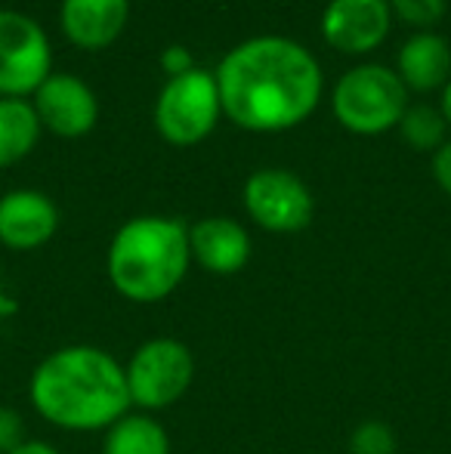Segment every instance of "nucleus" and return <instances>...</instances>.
I'll return each mask as SVG.
<instances>
[{
	"instance_id": "f257e3e1",
	"label": "nucleus",
	"mask_w": 451,
	"mask_h": 454,
	"mask_svg": "<svg viewBox=\"0 0 451 454\" xmlns=\"http://www.w3.org/2000/svg\"><path fill=\"white\" fill-rule=\"evenodd\" d=\"M223 114L253 133L303 124L322 99V68L291 37L260 35L229 50L214 72Z\"/></svg>"
},
{
	"instance_id": "f03ea898",
	"label": "nucleus",
	"mask_w": 451,
	"mask_h": 454,
	"mask_svg": "<svg viewBox=\"0 0 451 454\" xmlns=\"http://www.w3.org/2000/svg\"><path fill=\"white\" fill-rule=\"evenodd\" d=\"M28 399L47 424L66 433H103L133 408L124 364L93 343L59 347L37 362Z\"/></svg>"
},
{
	"instance_id": "7ed1b4c3",
	"label": "nucleus",
	"mask_w": 451,
	"mask_h": 454,
	"mask_svg": "<svg viewBox=\"0 0 451 454\" xmlns=\"http://www.w3.org/2000/svg\"><path fill=\"white\" fill-rule=\"evenodd\" d=\"M189 266V226L174 216H133L114 232L105 254L112 287L130 303L167 300Z\"/></svg>"
},
{
	"instance_id": "20e7f679",
	"label": "nucleus",
	"mask_w": 451,
	"mask_h": 454,
	"mask_svg": "<svg viewBox=\"0 0 451 454\" xmlns=\"http://www.w3.org/2000/svg\"><path fill=\"white\" fill-rule=\"evenodd\" d=\"M331 108L334 118L346 130L374 137V133L399 127L405 108H408V90L393 68L355 66L334 87Z\"/></svg>"
},
{
	"instance_id": "39448f33",
	"label": "nucleus",
	"mask_w": 451,
	"mask_h": 454,
	"mask_svg": "<svg viewBox=\"0 0 451 454\" xmlns=\"http://www.w3.org/2000/svg\"><path fill=\"white\" fill-rule=\"evenodd\" d=\"M124 371L133 408L155 414L189 393L195 380V356L176 337H152L133 349Z\"/></svg>"
},
{
	"instance_id": "423d86ee",
	"label": "nucleus",
	"mask_w": 451,
	"mask_h": 454,
	"mask_svg": "<svg viewBox=\"0 0 451 454\" xmlns=\"http://www.w3.org/2000/svg\"><path fill=\"white\" fill-rule=\"evenodd\" d=\"M220 114H223V102H220L217 78L214 72H192L180 74V78H167L155 99V127L170 145H198L207 139L217 127Z\"/></svg>"
},
{
	"instance_id": "0eeeda50",
	"label": "nucleus",
	"mask_w": 451,
	"mask_h": 454,
	"mask_svg": "<svg viewBox=\"0 0 451 454\" xmlns=\"http://www.w3.org/2000/svg\"><path fill=\"white\" fill-rule=\"evenodd\" d=\"M53 68V47L47 31L19 10H0V96L25 99Z\"/></svg>"
},
{
	"instance_id": "6e6552de",
	"label": "nucleus",
	"mask_w": 451,
	"mask_h": 454,
	"mask_svg": "<svg viewBox=\"0 0 451 454\" xmlns=\"http://www.w3.org/2000/svg\"><path fill=\"white\" fill-rule=\"evenodd\" d=\"M245 210L260 229L276 235H294L313 223L315 201L313 192L300 176L291 170L263 168L247 176L245 192H241Z\"/></svg>"
},
{
	"instance_id": "1a4fd4ad",
	"label": "nucleus",
	"mask_w": 451,
	"mask_h": 454,
	"mask_svg": "<svg viewBox=\"0 0 451 454\" xmlns=\"http://www.w3.org/2000/svg\"><path fill=\"white\" fill-rule=\"evenodd\" d=\"M35 106L41 127H47L50 133L66 139H78L84 133H90L99 121V99L90 90V84H84L74 74H50L41 87H37Z\"/></svg>"
},
{
	"instance_id": "9d476101",
	"label": "nucleus",
	"mask_w": 451,
	"mask_h": 454,
	"mask_svg": "<svg viewBox=\"0 0 451 454\" xmlns=\"http://www.w3.org/2000/svg\"><path fill=\"white\" fill-rule=\"evenodd\" d=\"M390 0H331L322 16V35L340 53H368L390 35Z\"/></svg>"
},
{
	"instance_id": "9b49d317",
	"label": "nucleus",
	"mask_w": 451,
	"mask_h": 454,
	"mask_svg": "<svg viewBox=\"0 0 451 454\" xmlns=\"http://www.w3.org/2000/svg\"><path fill=\"white\" fill-rule=\"evenodd\" d=\"M59 229L53 198L37 189H12L0 198V245L10 251H37Z\"/></svg>"
},
{
	"instance_id": "f8f14e48",
	"label": "nucleus",
	"mask_w": 451,
	"mask_h": 454,
	"mask_svg": "<svg viewBox=\"0 0 451 454\" xmlns=\"http://www.w3.org/2000/svg\"><path fill=\"white\" fill-rule=\"evenodd\" d=\"M192 263L214 275H235L251 260V235L229 216H205L189 226Z\"/></svg>"
},
{
	"instance_id": "ddd939ff",
	"label": "nucleus",
	"mask_w": 451,
	"mask_h": 454,
	"mask_svg": "<svg viewBox=\"0 0 451 454\" xmlns=\"http://www.w3.org/2000/svg\"><path fill=\"white\" fill-rule=\"evenodd\" d=\"M130 19V0H62L59 22L81 50H105L121 37Z\"/></svg>"
},
{
	"instance_id": "4468645a",
	"label": "nucleus",
	"mask_w": 451,
	"mask_h": 454,
	"mask_svg": "<svg viewBox=\"0 0 451 454\" xmlns=\"http://www.w3.org/2000/svg\"><path fill=\"white\" fill-rule=\"evenodd\" d=\"M399 78L405 90L430 93L451 78V47L436 31H417L399 50Z\"/></svg>"
},
{
	"instance_id": "2eb2a0df",
	"label": "nucleus",
	"mask_w": 451,
	"mask_h": 454,
	"mask_svg": "<svg viewBox=\"0 0 451 454\" xmlns=\"http://www.w3.org/2000/svg\"><path fill=\"white\" fill-rule=\"evenodd\" d=\"M103 454H170V436L155 414L127 411L105 430Z\"/></svg>"
},
{
	"instance_id": "dca6fc26",
	"label": "nucleus",
	"mask_w": 451,
	"mask_h": 454,
	"mask_svg": "<svg viewBox=\"0 0 451 454\" xmlns=\"http://www.w3.org/2000/svg\"><path fill=\"white\" fill-rule=\"evenodd\" d=\"M41 137V121L28 99L0 96V168L22 161Z\"/></svg>"
},
{
	"instance_id": "f3484780",
	"label": "nucleus",
	"mask_w": 451,
	"mask_h": 454,
	"mask_svg": "<svg viewBox=\"0 0 451 454\" xmlns=\"http://www.w3.org/2000/svg\"><path fill=\"white\" fill-rule=\"evenodd\" d=\"M399 127H402V137H405V143H408L411 149L436 152L442 143H446L448 121H446V114H442L436 106H427V102H421V106H408V108H405Z\"/></svg>"
},
{
	"instance_id": "a211bd4d",
	"label": "nucleus",
	"mask_w": 451,
	"mask_h": 454,
	"mask_svg": "<svg viewBox=\"0 0 451 454\" xmlns=\"http://www.w3.org/2000/svg\"><path fill=\"white\" fill-rule=\"evenodd\" d=\"M349 454H396V433L384 420H362L349 433Z\"/></svg>"
},
{
	"instance_id": "6ab92c4d",
	"label": "nucleus",
	"mask_w": 451,
	"mask_h": 454,
	"mask_svg": "<svg viewBox=\"0 0 451 454\" xmlns=\"http://www.w3.org/2000/svg\"><path fill=\"white\" fill-rule=\"evenodd\" d=\"M390 10H396L405 22L430 28L446 16V0H390Z\"/></svg>"
},
{
	"instance_id": "aec40b11",
	"label": "nucleus",
	"mask_w": 451,
	"mask_h": 454,
	"mask_svg": "<svg viewBox=\"0 0 451 454\" xmlns=\"http://www.w3.org/2000/svg\"><path fill=\"white\" fill-rule=\"evenodd\" d=\"M25 418L10 405H0V454L16 451L25 442Z\"/></svg>"
},
{
	"instance_id": "412c9836",
	"label": "nucleus",
	"mask_w": 451,
	"mask_h": 454,
	"mask_svg": "<svg viewBox=\"0 0 451 454\" xmlns=\"http://www.w3.org/2000/svg\"><path fill=\"white\" fill-rule=\"evenodd\" d=\"M161 68L167 72V78H180V74L192 72V68H195L192 50L183 47V43H170V47L161 53Z\"/></svg>"
},
{
	"instance_id": "4be33fe9",
	"label": "nucleus",
	"mask_w": 451,
	"mask_h": 454,
	"mask_svg": "<svg viewBox=\"0 0 451 454\" xmlns=\"http://www.w3.org/2000/svg\"><path fill=\"white\" fill-rule=\"evenodd\" d=\"M433 176L436 183H439V189L451 195V139L439 145V149L433 152Z\"/></svg>"
},
{
	"instance_id": "5701e85b",
	"label": "nucleus",
	"mask_w": 451,
	"mask_h": 454,
	"mask_svg": "<svg viewBox=\"0 0 451 454\" xmlns=\"http://www.w3.org/2000/svg\"><path fill=\"white\" fill-rule=\"evenodd\" d=\"M10 454H59V449L50 445V442H43V439H25V442Z\"/></svg>"
},
{
	"instance_id": "b1692460",
	"label": "nucleus",
	"mask_w": 451,
	"mask_h": 454,
	"mask_svg": "<svg viewBox=\"0 0 451 454\" xmlns=\"http://www.w3.org/2000/svg\"><path fill=\"white\" fill-rule=\"evenodd\" d=\"M439 112L446 114V121L451 124V78L446 81V87H442V102H439Z\"/></svg>"
}]
</instances>
